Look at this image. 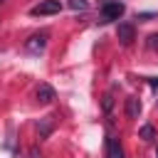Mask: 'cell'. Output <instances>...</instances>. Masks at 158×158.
<instances>
[{
    "label": "cell",
    "mask_w": 158,
    "mask_h": 158,
    "mask_svg": "<svg viewBox=\"0 0 158 158\" xmlns=\"http://www.w3.org/2000/svg\"><path fill=\"white\" fill-rule=\"evenodd\" d=\"M123 12H126V5H123L121 0H106V2L99 7L101 22H111V20H118Z\"/></svg>",
    "instance_id": "obj_1"
},
{
    "label": "cell",
    "mask_w": 158,
    "mask_h": 158,
    "mask_svg": "<svg viewBox=\"0 0 158 158\" xmlns=\"http://www.w3.org/2000/svg\"><path fill=\"white\" fill-rule=\"evenodd\" d=\"M47 40H49L47 32H37V35H32V37L25 42V49H27L30 54H40V52L47 47Z\"/></svg>",
    "instance_id": "obj_2"
},
{
    "label": "cell",
    "mask_w": 158,
    "mask_h": 158,
    "mask_svg": "<svg viewBox=\"0 0 158 158\" xmlns=\"http://www.w3.org/2000/svg\"><path fill=\"white\" fill-rule=\"evenodd\" d=\"M59 10H62V2H59V0H42V2L35 5L30 12H32V15H57Z\"/></svg>",
    "instance_id": "obj_3"
},
{
    "label": "cell",
    "mask_w": 158,
    "mask_h": 158,
    "mask_svg": "<svg viewBox=\"0 0 158 158\" xmlns=\"http://www.w3.org/2000/svg\"><path fill=\"white\" fill-rule=\"evenodd\" d=\"M116 37H118L121 44H131V42L136 40V27H133L131 22H118V27H116Z\"/></svg>",
    "instance_id": "obj_4"
},
{
    "label": "cell",
    "mask_w": 158,
    "mask_h": 158,
    "mask_svg": "<svg viewBox=\"0 0 158 158\" xmlns=\"http://www.w3.org/2000/svg\"><path fill=\"white\" fill-rule=\"evenodd\" d=\"M37 101H40V104H52V101H54V89L42 81V84L37 86Z\"/></svg>",
    "instance_id": "obj_5"
},
{
    "label": "cell",
    "mask_w": 158,
    "mask_h": 158,
    "mask_svg": "<svg viewBox=\"0 0 158 158\" xmlns=\"http://www.w3.org/2000/svg\"><path fill=\"white\" fill-rule=\"evenodd\" d=\"M106 158H123V148L114 136L106 138Z\"/></svg>",
    "instance_id": "obj_6"
},
{
    "label": "cell",
    "mask_w": 158,
    "mask_h": 158,
    "mask_svg": "<svg viewBox=\"0 0 158 158\" xmlns=\"http://www.w3.org/2000/svg\"><path fill=\"white\" fill-rule=\"evenodd\" d=\"M141 101H138V96H128L126 99V116L128 118H138V114H141Z\"/></svg>",
    "instance_id": "obj_7"
},
{
    "label": "cell",
    "mask_w": 158,
    "mask_h": 158,
    "mask_svg": "<svg viewBox=\"0 0 158 158\" xmlns=\"http://www.w3.org/2000/svg\"><path fill=\"white\" fill-rule=\"evenodd\" d=\"M52 128H54V118H52V116H44V118H40V123H37L40 138H47V136L52 133Z\"/></svg>",
    "instance_id": "obj_8"
},
{
    "label": "cell",
    "mask_w": 158,
    "mask_h": 158,
    "mask_svg": "<svg viewBox=\"0 0 158 158\" xmlns=\"http://www.w3.org/2000/svg\"><path fill=\"white\" fill-rule=\"evenodd\" d=\"M138 136H141L143 141H153V138H156V128H153L151 123H146V126H141V131H138Z\"/></svg>",
    "instance_id": "obj_9"
},
{
    "label": "cell",
    "mask_w": 158,
    "mask_h": 158,
    "mask_svg": "<svg viewBox=\"0 0 158 158\" xmlns=\"http://www.w3.org/2000/svg\"><path fill=\"white\" fill-rule=\"evenodd\" d=\"M69 7H72V10H79V12H84V10L89 7V2H86V0H69Z\"/></svg>",
    "instance_id": "obj_10"
},
{
    "label": "cell",
    "mask_w": 158,
    "mask_h": 158,
    "mask_svg": "<svg viewBox=\"0 0 158 158\" xmlns=\"http://www.w3.org/2000/svg\"><path fill=\"white\" fill-rule=\"evenodd\" d=\"M101 109H104L106 114L114 109V96H111V94H106V96H104V101H101Z\"/></svg>",
    "instance_id": "obj_11"
},
{
    "label": "cell",
    "mask_w": 158,
    "mask_h": 158,
    "mask_svg": "<svg viewBox=\"0 0 158 158\" xmlns=\"http://www.w3.org/2000/svg\"><path fill=\"white\" fill-rule=\"evenodd\" d=\"M146 47H148V49H158V32L148 35V40H146Z\"/></svg>",
    "instance_id": "obj_12"
},
{
    "label": "cell",
    "mask_w": 158,
    "mask_h": 158,
    "mask_svg": "<svg viewBox=\"0 0 158 158\" xmlns=\"http://www.w3.org/2000/svg\"><path fill=\"white\" fill-rule=\"evenodd\" d=\"M148 84H151L153 91H158V77H148Z\"/></svg>",
    "instance_id": "obj_13"
},
{
    "label": "cell",
    "mask_w": 158,
    "mask_h": 158,
    "mask_svg": "<svg viewBox=\"0 0 158 158\" xmlns=\"http://www.w3.org/2000/svg\"><path fill=\"white\" fill-rule=\"evenodd\" d=\"M156 158H158V151H156Z\"/></svg>",
    "instance_id": "obj_14"
}]
</instances>
